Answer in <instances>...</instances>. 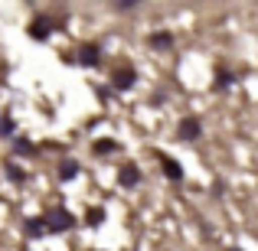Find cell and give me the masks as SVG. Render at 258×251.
<instances>
[{
  "instance_id": "cell-13",
  "label": "cell",
  "mask_w": 258,
  "mask_h": 251,
  "mask_svg": "<svg viewBox=\"0 0 258 251\" xmlns=\"http://www.w3.org/2000/svg\"><path fill=\"white\" fill-rule=\"evenodd\" d=\"M13 131H17V124H13L10 118H0V137H10Z\"/></svg>"
},
{
  "instance_id": "cell-1",
  "label": "cell",
  "mask_w": 258,
  "mask_h": 251,
  "mask_svg": "<svg viewBox=\"0 0 258 251\" xmlns=\"http://www.w3.org/2000/svg\"><path fill=\"white\" fill-rule=\"evenodd\" d=\"M46 225H49V232H69V228L76 225V219H72L66 209H56V212L46 219Z\"/></svg>"
},
{
  "instance_id": "cell-9",
  "label": "cell",
  "mask_w": 258,
  "mask_h": 251,
  "mask_svg": "<svg viewBox=\"0 0 258 251\" xmlns=\"http://www.w3.org/2000/svg\"><path fill=\"white\" fill-rule=\"evenodd\" d=\"M76 173H79V163H76V160H66V163L59 166V180H62V183L76 180Z\"/></svg>"
},
{
  "instance_id": "cell-4",
  "label": "cell",
  "mask_w": 258,
  "mask_h": 251,
  "mask_svg": "<svg viewBox=\"0 0 258 251\" xmlns=\"http://www.w3.org/2000/svg\"><path fill=\"white\" fill-rule=\"evenodd\" d=\"M176 134H180L183 140H196V137H200V121H196V118H186V121H180Z\"/></svg>"
},
{
  "instance_id": "cell-11",
  "label": "cell",
  "mask_w": 258,
  "mask_h": 251,
  "mask_svg": "<svg viewBox=\"0 0 258 251\" xmlns=\"http://www.w3.org/2000/svg\"><path fill=\"white\" fill-rule=\"evenodd\" d=\"M114 150H118V144H114V140H95V153H98V157L114 153Z\"/></svg>"
},
{
  "instance_id": "cell-6",
  "label": "cell",
  "mask_w": 258,
  "mask_h": 251,
  "mask_svg": "<svg viewBox=\"0 0 258 251\" xmlns=\"http://www.w3.org/2000/svg\"><path fill=\"white\" fill-rule=\"evenodd\" d=\"M46 232H49L46 219H26V235H30V238H43Z\"/></svg>"
},
{
  "instance_id": "cell-12",
  "label": "cell",
  "mask_w": 258,
  "mask_h": 251,
  "mask_svg": "<svg viewBox=\"0 0 258 251\" xmlns=\"http://www.w3.org/2000/svg\"><path fill=\"white\" fill-rule=\"evenodd\" d=\"M105 222V209H88V225H101Z\"/></svg>"
},
{
  "instance_id": "cell-16",
  "label": "cell",
  "mask_w": 258,
  "mask_h": 251,
  "mask_svg": "<svg viewBox=\"0 0 258 251\" xmlns=\"http://www.w3.org/2000/svg\"><path fill=\"white\" fill-rule=\"evenodd\" d=\"M229 251H242V248H229Z\"/></svg>"
},
{
  "instance_id": "cell-15",
  "label": "cell",
  "mask_w": 258,
  "mask_h": 251,
  "mask_svg": "<svg viewBox=\"0 0 258 251\" xmlns=\"http://www.w3.org/2000/svg\"><path fill=\"white\" fill-rule=\"evenodd\" d=\"M7 173H10V180H13V183H23V180H26V176H23V170H20L17 163H10V166H7Z\"/></svg>"
},
{
  "instance_id": "cell-14",
  "label": "cell",
  "mask_w": 258,
  "mask_h": 251,
  "mask_svg": "<svg viewBox=\"0 0 258 251\" xmlns=\"http://www.w3.org/2000/svg\"><path fill=\"white\" fill-rule=\"evenodd\" d=\"M13 150H17V157H26V153H33V144H30V140H17Z\"/></svg>"
},
{
  "instance_id": "cell-10",
  "label": "cell",
  "mask_w": 258,
  "mask_h": 251,
  "mask_svg": "<svg viewBox=\"0 0 258 251\" xmlns=\"http://www.w3.org/2000/svg\"><path fill=\"white\" fill-rule=\"evenodd\" d=\"M151 46H154V49H170V46H173V36H170V33H154V36H151Z\"/></svg>"
},
{
  "instance_id": "cell-5",
  "label": "cell",
  "mask_w": 258,
  "mask_h": 251,
  "mask_svg": "<svg viewBox=\"0 0 258 251\" xmlns=\"http://www.w3.org/2000/svg\"><path fill=\"white\" fill-rule=\"evenodd\" d=\"M111 82H114V88H121V92H124V88H131L134 85V69H118L111 75Z\"/></svg>"
},
{
  "instance_id": "cell-3",
  "label": "cell",
  "mask_w": 258,
  "mask_h": 251,
  "mask_svg": "<svg viewBox=\"0 0 258 251\" xmlns=\"http://www.w3.org/2000/svg\"><path fill=\"white\" fill-rule=\"evenodd\" d=\"M118 183H121L124 189H134V186L141 183V170L134 166V163H124V166H121V176H118Z\"/></svg>"
},
{
  "instance_id": "cell-8",
  "label": "cell",
  "mask_w": 258,
  "mask_h": 251,
  "mask_svg": "<svg viewBox=\"0 0 258 251\" xmlns=\"http://www.w3.org/2000/svg\"><path fill=\"white\" fill-rule=\"evenodd\" d=\"M160 163H164V170H167V176H170V180H180V176H183V166L176 163L173 157H160Z\"/></svg>"
},
{
  "instance_id": "cell-7",
  "label": "cell",
  "mask_w": 258,
  "mask_h": 251,
  "mask_svg": "<svg viewBox=\"0 0 258 251\" xmlns=\"http://www.w3.org/2000/svg\"><path fill=\"white\" fill-rule=\"evenodd\" d=\"M79 59H82L85 65H98V59H101V52H98V46H82V52H79Z\"/></svg>"
},
{
  "instance_id": "cell-2",
  "label": "cell",
  "mask_w": 258,
  "mask_h": 251,
  "mask_svg": "<svg viewBox=\"0 0 258 251\" xmlns=\"http://www.w3.org/2000/svg\"><path fill=\"white\" fill-rule=\"evenodd\" d=\"M56 26H62V20H56V17H39L36 23L30 26V33H33L36 39H46V36L52 33V30H56Z\"/></svg>"
}]
</instances>
